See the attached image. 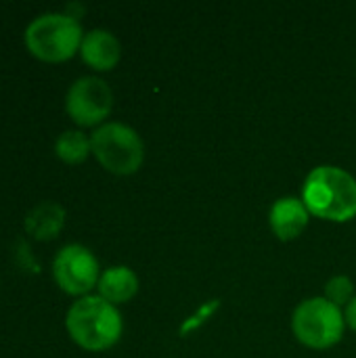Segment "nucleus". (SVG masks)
Segmentation results:
<instances>
[{"instance_id":"f257e3e1","label":"nucleus","mask_w":356,"mask_h":358,"mask_svg":"<svg viewBox=\"0 0 356 358\" xmlns=\"http://www.w3.org/2000/svg\"><path fill=\"white\" fill-rule=\"evenodd\" d=\"M302 201L311 216L348 222L356 218V178L342 168L319 166L304 180Z\"/></svg>"},{"instance_id":"f03ea898","label":"nucleus","mask_w":356,"mask_h":358,"mask_svg":"<svg viewBox=\"0 0 356 358\" xmlns=\"http://www.w3.org/2000/svg\"><path fill=\"white\" fill-rule=\"evenodd\" d=\"M71 340L90 352H101L118 344L122 338V317L113 304L101 296H86L78 300L65 319Z\"/></svg>"},{"instance_id":"7ed1b4c3","label":"nucleus","mask_w":356,"mask_h":358,"mask_svg":"<svg viewBox=\"0 0 356 358\" xmlns=\"http://www.w3.org/2000/svg\"><path fill=\"white\" fill-rule=\"evenodd\" d=\"M84 34L76 17L63 13H46L36 17L25 29L27 50L46 63L71 59L82 46Z\"/></svg>"},{"instance_id":"20e7f679","label":"nucleus","mask_w":356,"mask_h":358,"mask_svg":"<svg viewBox=\"0 0 356 358\" xmlns=\"http://www.w3.org/2000/svg\"><path fill=\"white\" fill-rule=\"evenodd\" d=\"M90 147L99 164L118 176L134 174L145 159V145L138 132L126 124L109 122L94 130Z\"/></svg>"},{"instance_id":"39448f33","label":"nucleus","mask_w":356,"mask_h":358,"mask_svg":"<svg viewBox=\"0 0 356 358\" xmlns=\"http://www.w3.org/2000/svg\"><path fill=\"white\" fill-rule=\"evenodd\" d=\"M346 319L338 306L325 298L304 300L292 317V329L300 344L313 350H327L344 336Z\"/></svg>"},{"instance_id":"423d86ee","label":"nucleus","mask_w":356,"mask_h":358,"mask_svg":"<svg viewBox=\"0 0 356 358\" xmlns=\"http://www.w3.org/2000/svg\"><path fill=\"white\" fill-rule=\"evenodd\" d=\"M65 107L78 126H97L111 113L113 92L101 78L86 76L71 84Z\"/></svg>"},{"instance_id":"0eeeda50","label":"nucleus","mask_w":356,"mask_h":358,"mask_svg":"<svg viewBox=\"0 0 356 358\" xmlns=\"http://www.w3.org/2000/svg\"><path fill=\"white\" fill-rule=\"evenodd\" d=\"M52 275L57 285L71 296L88 294L94 285H99L101 279L94 254L88 248L76 243L63 248L57 254L52 262Z\"/></svg>"},{"instance_id":"6e6552de","label":"nucleus","mask_w":356,"mask_h":358,"mask_svg":"<svg viewBox=\"0 0 356 358\" xmlns=\"http://www.w3.org/2000/svg\"><path fill=\"white\" fill-rule=\"evenodd\" d=\"M308 220H311V212L304 206V201L298 197H283L275 201L269 214L271 229L281 241H292L300 237L302 231L308 227Z\"/></svg>"},{"instance_id":"1a4fd4ad","label":"nucleus","mask_w":356,"mask_h":358,"mask_svg":"<svg viewBox=\"0 0 356 358\" xmlns=\"http://www.w3.org/2000/svg\"><path fill=\"white\" fill-rule=\"evenodd\" d=\"M80 55L86 65H90L97 71H109L118 65L122 57V44L120 40L107 31V29H92L84 36Z\"/></svg>"},{"instance_id":"9d476101","label":"nucleus","mask_w":356,"mask_h":358,"mask_svg":"<svg viewBox=\"0 0 356 358\" xmlns=\"http://www.w3.org/2000/svg\"><path fill=\"white\" fill-rule=\"evenodd\" d=\"M99 296L109 304L130 302L138 292V277L128 266H111L99 279Z\"/></svg>"},{"instance_id":"9b49d317","label":"nucleus","mask_w":356,"mask_h":358,"mask_svg":"<svg viewBox=\"0 0 356 358\" xmlns=\"http://www.w3.org/2000/svg\"><path fill=\"white\" fill-rule=\"evenodd\" d=\"M63 224H65V210L52 201L36 206L25 218V231L36 239L57 237Z\"/></svg>"},{"instance_id":"f8f14e48","label":"nucleus","mask_w":356,"mask_h":358,"mask_svg":"<svg viewBox=\"0 0 356 358\" xmlns=\"http://www.w3.org/2000/svg\"><path fill=\"white\" fill-rule=\"evenodd\" d=\"M55 153L65 164H82L92 153L90 138L80 130H67L57 138Z\"/></svg>"},{"instance_id":"ddd939ff","label":"nucleus","mask_w":356,"mask_h":358,"mask_svg":"<svg viewBox=\"0 0 356 358\" xmlns=\"http://www.w3.org/2000/svg\"><path fill=\"white\" fill-rule=\"evenodd\" d=\"M355 298V283L346 275H338L327 281L325 287V300H329L334 306H348Z\"/></svg>"},{"instance_id":"4468645a","label":"nucleus","mask_w":356,"mask_h":358,"mask_svg":"<svg viewBox=\"0 0 356 358\" xmlns=\"http://www.w3.org/2000/svg\"><path fill=\"white\" fill-rule=\"evenodd\" d=\"M344 319H346V325H348L350 329H355V331H356V296L353 298V302H350V304L346 306Z\"/></svg>"}]
</instances>
